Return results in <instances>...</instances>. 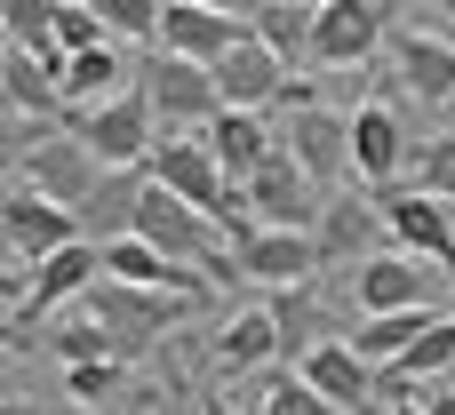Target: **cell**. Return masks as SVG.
I'll return each instance as SVG.
<instances>
[{
	"label": "cell",
	"instance_id": "6da1fadb",
	"mask_svg": "<svg viewBox=\"0 0 455 415\" xmlns=\"http://www.w3.org/2000/svg\"><path fill=\"white\" fill-rule=\"evenodd\" d=\"M104 160L72 136V128H56V120H16V184L24 192H40V200H56V208H88L96 192H104Z\"/></svg>",
	"mask_w": 455,
	"mask_h": 415
},
{
	"label": "cell",
	"instance_id": "7a4b0ae2",
	"mask_svg": "<svg viewBox=\"0 0 455 415\" xmlns=\"http://www.w3.org/2000/svg\"><path fill=\"white\" fill-rule=\"evenodd\" d=\"M144 96H152V120L160 136H208L224 120V96H216V72L208 64H184V56H144Z\"/></svg>",
	"mask_w": 455,
	"mask_h": 415
},
{
	"label": "cell",
	"instance_id": "3957f363",
	"mask_svg": "<svg viewBox=\"0 0 455 415\" xmlns=\"http://www.w3.org/2000/svg\"><path fill=\"white\" fill-rule=\"evenodd\" d=\"M56 128H72L112 176L120 168H144L152 160V144H160V128H152V96H144V80L128 88V96H112V104H96V112H64Z\"/></svg>",
	"mask_w": 455,
	"mask_h": 415
},
{
	"label": "cell",
	"instance_id": "277c9868",
	"mask_svg": "<svg viewBox=\"0 0 455 415\" xmlns=\"http://www.w3.org/2000/svg\"><path fill=\"white\" fill-rule=\"evenodd\" d=\"M184 312H192V304L152 296V288H120V280H96V288L80 296V320H96V328L112 336V352H120V360H136L144 344H160Z\"/></svg>",
	"mask_w": 455,
	"mask_h": 415
},
{
	"label": "cell",
	"instance_id": "5b68a950",
	"mask_svg": "<svg viewBox=\"0 0 455 415\" xmlns=\"http://www.w3.org/2000/svg\"><path fill=\"white\" fill-rule=\"evenodd\" d=\"M392 32H400V8H384V0H328L320 24H312V64H320V72L368 64Z\"/></svg>",
	"mask_w": 455,
	"mask_h": 415
},
{
	"label": "cell",
	"instance_id": "8992f818",
	"mask_svg": "<svg viewBox=\"0 0 455 415\" xmlns=\"http://www.w3.org/2000/svg\"><path fill=\"white\" fill-rule=\"evenodd\" d=\"M240 40H248V16H240V8L160 0V56H184V64H208V72H216Z\"/></svg>",
	"mask_w": 455,
	"mask_h": 415
},
{
	"label": "cell",
	"instance_id": "52a82bcc",
	"mask_svg": "<svg viewBox=\"0 0 455 415\" xmlns=\"http://www.w3.org/2000/svg\"><path fill=\"white\" fill-rule=\"evenodd\" d=\"M352 304H360V320L432 312V304H440V272L416 264V256H400V248H384V256H368V264L352 272Z\"/></svg>",
	"mask_w": 455,
	"mask_h": 415
},
{
	"label": "cell",
	"instance_id": "ba28073f",
	"mask_svg": "<svg viewBox=\"0 0 455 415\" xmlns=\"http://www.w3.org/2000/svg\"><path fill=\"white\" fill-rule=\"evenodd\" d=\"M0 240H8V256H16V264H32V272H40L48 256L80 248L88 232H80V216H72V208H56V200H40V192H24V184H16V192L0 200Z\"/></svg>",
	"mask_w": 455,
	"mask_h": 415
},
{
	"label": "cell",
	"instance_id": "9c48e42d",
	"mask_svg": "<svg viewBox=\"0 0 455 415\" xmlns=\"http://www.w3.org/2000/svg\"><path fill=\"white\" fill-rule=\"evenodd\" d=\"M416 160V144H408V120H400V80H392V96H376V104H360L352 112V176H368L376 192H392V176Z\"/></svg>",
	"mask_w": 455,
	"mask_h": 415
},
{
	"label": "cell",
	"instance_id": "30bf717a",
	"mask_svg": "<svg viewBox=\"0 0 455 415\" xmlns=\"http://www.w3.org/2000/svg\"><path fill=\"white\" fill-rule=\"evenodd\" d=\"M376 208H384V232H392L400 256H416V264H432V272L455 280V208L424 200V192H384Z\"/></svg>",
	"mask_w": 455,
	"mask_h": 415
},
{
	"label": "cell",
	"instance_id": "8fae6325",
	"mask_svg": "<svg viewBox=\"0 0 455 415\" xmlns=\"http://www.w3.org/2000/svg\"><path fill=\"white\" fill-rule=\"evenodd\" d=\"M280 152H288V160H296L312 184L352 176V112H336V104H320V112H288Z\"/></svg>",
	"mask_w": 455,
	"mask_h": 415
},
{
	"label": "cell",
	"instance_id": "7c38bea8",
	"mask_svg": "<svg viewBox=\"0 0 455 415\" xmlns=\"http://www.w3.org/2000/svg\"><path fill=\"white\" fill-rule=\"evenodd\" d=\"M408 16V8H400ZM392 72H400V96L416 104H455V40L424 32V24H400L392 32Z\"/></svg>",
	"mask_w": 455,
	"mask_h": 415
},
{
	"label": "cell",
	"instance_id": "4fadbf2b",
	"mask_svg": "<svg viewBox=\"0 0 455 415\" xmlns=\"http://www.w3.org/2000/svg\"><path fill=\"white\" fill-rule=\"evenodd\" d=\"M320 272H328L320 232H256V240L240 248V280H264L272 296H280V288H312Z\"/></svg>",
	"mask_w": 455,
	"mask_h": 415
},
{
	"label": "cell",
	"instance_id": "5bb4252c",
	"mask_svg": "<svg viewBox=\"0 0 455 415\" xmlns=\"http://www.w3.org/2000/svg\"><path fill=\"white\" fill-rule=\"evenodd\" d=\"M264 312H272V328H280V360H288V368H304V360L328 352V344H352V328L320 304V288H280Z\"/></svg>",
	"mask_w": 455,
	"mask_h": 415
},
{
	"label": "cell",
	"instance_id": "9a60e30c",
	"mask_svg": "<svg viewBox=\"0 0 455 415\" xmlns=\"http://www.w3.org/2000/svg\"><path fill=\"white\" fill-rule=\"evenodd\" d=\"M248 208H256V224H264V232H320V208H312V176H304L288 152H272V168L248 184Z\"/></svg>",
	"mask_w": 455,
	"mask_h": 415
},
{
	"label": "cell",
	"instance_id": "2e32d148",
	"mask_svg": "<svg viewBox=\"0 0 455 415\" xmlns=\"http://www.w3.org/2000/svg\"><path fill=\"white\" fill-rule=\"evenodd\" d=\"M280 360V328H272V312L256 304V312H232L224 328H216V344H208V368H216V392L232 384V376H264Z\"/></svg>",
	"mask_w": 455,
	"mask_h": 415
},
{
	"label": "cell",
	"instance_id": "e0dca14e",
	"mask_svg": "<svg viewBox=\"0 0 455 415\" xmlns=\"http://www.w3.org/2000/svg\"><path fill=\"white\" fill-rule=\"evenodd\" d=\"M280 88H288V64H280L264 40H240V48L216 64V96H224V112H264V104H280Z\"/></svg>",
	"mask_w": 455,
	"mask_h": 415
},
{
	"label": "cell",
	"instance_id": "ac0fdd59",
	"mask_svg": "<svg viewBox=\"0 0 455 415\" xmlns=\"http://www.w3.org/2000/svg\"><path fill=\"white\" fill-rule=\"evenodd\" d=\"M208 152H216V168H224V184H256L264 168H272V152H280V136H272V120L264 112H224L216 128H208Z\"/></svg>",
	"mask_w": 455,
	"mask_h": 415
},
{
	"label": "cell",
	"instance_id": "d6986e66",
	"mask_svg": "<svg viewBox=\"0 0 455 415\" xmlns=\"http://www.w3.org/2000/svg\"><path fill=\"white\" fill-rule=\"evenodd\" d=\"M296 376H304V384H312V392H320V400H328L336 415H344V408L360 415L368 400H384V376H376V368H368L352 344H328V352H312Z\"/></svg>",
	"mask_w": 455,
	"mask_h": 415
},
{
	"label": "cell",
	"instance_id": "ffe728a7",
	"mask_svg": "<svg viewBox=\"0 0 455 415\" xmlns=\"http://www.w3.org/2000/svg\"><path fill=\"white\" fill-rule=\"evenodd\" d=\"M136 80H128V48L112 40V48H88V56H64V112H96V104H112V96H128Z\"/></svg>",
	"mask_w": 455,
	"mask_h": 415
},
{
	"label": "cell",
	"instance_id": "44dd1931",
	"mask_svg": "<svg viewBox=\"0 0 455 415\" xmlns=\"http://www.w3.org/2000/svg\"><path fill=\"white\" fill-rule=\"evenodd\" d=\"M240 16H248V40H264L280 64H304V56H312L320 8H304V0H256V8H240Z\"/></svg>",
	"mask_w": 455,
	"mask_h": 415
},
{
	"label": "cell",
	"instance_id": "7402d4cb",
	"mask_svg": "<svg viewBox=\"0 0 455 415\" xmlns=\"http://www.w3.org/2000/svg\"><path fill=\"white\" fill-rule=\"evenodd\" d=\"M376 240H384V208H376V200H352V192H344V200L320 208V256H328V264H344V256L368 264Z\"/></svg>",
	"mask_w": 455,
	"mask_h": 415
},
{
	"label": "cell",
	"instance_id": "603a6c76",
	"mask_svg": "<svg viewBox=\"0 0 455 415\" xmlns=\"http://www.w3.org/2000/svg\"><path fill=\"white\" fill-rule=\"evenodd\" d=\"M248 415H336L296 368H264V384H256V408Z\"/></svg>",
	"mask_w": 455,
	"mask_h": 415
},
{
	"label": "cell",
	"instance_id": "cb8c5ba5",
	"mask_svg": "<svg viewBox=\"0 0 455 415\" xmlns=\"http://www.w3.org/2000/svg\"><path fill=\"white\" fill-rule=\"evenodd\" d=\"M96 16H104V32L128 48V40H144L152 56H160V0H96Z\"/></svg>",
	"mask_w": 455,
	"mask_h": 415
},
{
	"label": "cell",
	"instance_id": "d4e9b609",
	"mask_svg": "<svg viewBox=\"0 0 455 415\" xmlns=\"http://www.w3.org/2000/svg\"><path fill=\"white\" fill-rule=\"evenodd\" d=\"M88 48H112L96 0H56V56H88Z\"/></svg>",
	"mask_w": 455,
	"mask_h": 415
},
{
	"label": "cell",
	"instance_id": "484cf974",
	"mask_svg": "<svg viewBox=\"0 0 455 415\" xmlns=\"http://www.w3.org/2000/svg\"><path fill=\"white\" fill-rule=\"evenodd\" d=\"M128 392V360H96V368H64V400L80 408H112Z\"/></svg>",
	"mask_w": 455,
	"mask_h": 415
},
{
	"label": "cell",
	"instance_id": "4316f807",
	"mask_svg": "<svg viewBox=\"0 0 455 415\" xmlns=\"http://www.w3.org/2000/svg\"><path fill=\"white\" fill-rule=\"evenodd\" d=\"M416 192L455 208V136H424L416 144Z\"/></svg>",
	"mask_w": 455,
	"mask_h": 415
},
{
	"label": "cell",
	"instance_id": "83f0119b",
	"mask_svg": "<svg viewBox=\"0 0 455 415\" xmlns=\"http://www.w3.org/2000/svg\"><path fill=\"white\" fill-rule=\"evenodd\" d=\"M56 360H64V368H96V360H120V352H112V336H104L96 320L72 312V320L56 328Z\"/></svg>",
	"mask_w": 455,
	"mask_h": 415
},
{
	"label": "cell",
	"instance_id": "f1b7e54d",
	"mask_svg": "<svg viewBox=\"0 0 455 415\" xmlns=\"http://www.w3.org/2000/svg\"><path fill=\"white\" fill-rule=\"evenodd\" d=\"M416 408H424V415H455V392H424Z\"/></svg>",
	"mask_w": 455,
	"mask_h": 415
},
{
	"label": "cell",
	"instance_id": "f546056e",
	"mask_svg": "<svg viewBox=\"0 0 455 415\" xmlns=\"http://www.w3.org/2000/svg\"><path fill=\"white\" fill-rule=\"evenodd\" d=\"M200 415H248V408H232L224 392H208V400H200Z\"/></svg>",
	"mask_w": 455,
	"mask_h": 415
},
{
	"label": "cell",
	"instance_id": "4dcf8cb0",
	"mask_svg": "<svg viewBox=\"0 0 455 415\" xmlns=\"http://www.w3.org/2000/svg\"><path fill=\"white\" fill-rule=\"evenodd\" d=\"M8 415H32V408H24V400H8Z\"/></svg>",
	"mask_w": 455,
	"mask_h": 415
},
{
	"label": "cell",
	"instance_id": "1f68e13d",
	"mask_svg": "<svg viewBox=\"0 0 455 415\" xmlns=\"http://www.w3.org/2000/svg\"><path fill=\"white\" fill-rule=\"evenodd\" d=\"M392 415H424V408H392Z\"/></svg>",
	"mask_w": 455,
	"mask_h": 415
},
{
	"label": "cell",
	"instance_id": "d6a6232c",
	"mask_svg": "<svg viewBox=\"0 0 455 415\" xmlns=\"http://www.w3.org/2000/svg\"><path fill=\"white\" fill-rule=\"evenodd\" d=\"M440 16H455V0H448V8H440Z\"/></svg>",
	"mask_w": 455,
	"mask_h": 415
},
{
	"label": "cell",
	"instance_id": "836d02e7",
	"mask_svg": "<svg viewBox=\"0 0 455 415\" xmlns=\"http://www.w3.org/2000/svg\"><path fill=\"white\" fill-rule=\"evenodd\" d=\"M176 415H200V408H176Z\"/></svg>",
	"mask_w": 455,
	"mask_h": 415
}]
</instances>
